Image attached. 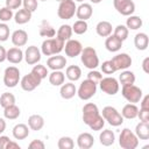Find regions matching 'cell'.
Segmentation results:
<instances>
[{"label": "cell", "mask_w": 149, "mask_h": 149, "mask_svg": "<svg viewBox=\"0 0 149 149\" xmlns=\"http://www.w3.org/2000/svg\"><path fill=\"white\" fill-rule=\"evenodd\" d=\"M83 121L92 130H100L105 126V119L100 115L98 106L93 102H87L83 107Z\"/></svg>", "instance_id": "cell-1"}, {"label": "cell", "mask_w": 149, "mask_h": 149, "mask_svg": "<svg viewBox=\"0 0 149 149\" xmlns=\"http://www.w3.org/2000/svg\"><path fill=\"white\" fill-rule=\"evenodd\" d=\"M65 42L59 40L58 37H51L47 38L43 41L41 45V51L44 56H52V55H58L63 49H64Z\"/></svg>", "instance_id": "cell-2"}, {"label": "cell", "mask_w": 149, "mask_h": 149, "mask_svg": "<svg viewBox=\"0 0 149 149\" xmlns=\"http://www.w3.org/2000/svg\"><path fill=\"white\" fill-rule=\"evenodd\" d=\"M80 59L81 63L90 70H94L98 65H99V58L97 55V51L94 48L92 47H86L83 48L81 52H80Z\"/></svg>", "instance_id": "cell-3"}, {"label": "cell", "mask_w": 149, "mask_h": 149, "mask_svg": "<svg viewBox=\"0 0 149 149\" xmlns=\"http://www.w3.org/2000/svg\"><path fill=\"white\" fill-rule=\"evenodd\" d=\"M119 144L123 149H135L139 146V139L129 128H125L120 134Z\"/></svg>", "instance_id": "cell-4"}, {"label": "cell", "mask_w": 149, "mask_h": 149, "mask_svg": "<svg viewBox=\"0 0 149 149\" xmlns=\"http://www.w3.org/2000/svg\"><path fill=\"white\" fill-rule=\"evenodd\" d=\"M76 9L77 6L73 0H62L57 9V15L62 20H70L76 14Z\"/></svg>", "instance_id": "cell-5"}, {"label": "cell", "mask_w": 149, "mask_h": 149, "mask_svg": "<svg viewBox=\"0 0 149 149\" xmlns=\"http://www.w3.org/2000/svg\"><path fill=\"white\" fill-rule=\"evenodd\" d=\"M102 118L105 119V121L114 127H118L123 122V116L116 111V108L112 106H106L102 108Z\"/></svg>", "instance_id": "cell-6"}, {"label": "cell", "mask_w": 149, "mask_h": 149, "mask_svg": "<svg viewBox=\"0 0 149 149\" xmlns=\"http://www.w3.org/2000/svg\"><path fill=\"white\" fill-rule=\"evenodd\" d=\"M95 92H97V84L90 79H85L79 85L77 94L81 100H88L95 94Z\"/></svg>", "instance_id": "cell-7"}, {"label": "cell", "mask_w": 149, "mask_h": 149, "mask_svg": "<svg viewBox=\"0 0 149 149\" xmlns=\"http://www.w3.org/2000/svg\"><path fill=\"white\" fill-rule=\"evenodd\" d=\"M122 95L123 98L132 104H136L142 99V90L134 84L122 86Z\"/></svg>", "instance_id": "cell-8"}, {"label": "cell", "mask_w": 149, "mask_h": 149, "mask_svg": "<svg viewBox=\"0 0 149 149\" xmlns=\"http://www.w3.org/2000/svg\"><path fill=\"white\" fill-rule=\"evenodd\" d=\"M20 81V70L16 66H8L3 73V84L7 87H15Z\"/></svg>", "instance_id": "cell-9"}, {"label": "cell", "mask_w": 149, "mask_h": 149, "mask_svg": "<svg viewBox=\"0 0 149 149\" xmlns=\"http://www.w3.org/2000/svg\"><path fill=\"white\" fill-rule=\"evenodd\" d=\"M42 81V78L38 77L36 73L34 72H29L28 74H26L24 77H22L21 81H20V85L22 87V90L29 92V91H33L35 90Z\"/></svg>", "instance_id": "cell-10"}, {"label": "cell", "mask_w": 149, "mask_h": 149, "mask_svg": "<svg viewBox=\"0 0 149 149\" xmlns=\"http://www.w3.org/2000/svg\"><path fill=\"white\" fill-rule=\"evenodd\" d=\"M99 85H100L101 91L109 95H114L119 91V83L114 77L101 78V80L99 81Z\"/></svg>", "instance_id": "cell-11"}, {"label": "cell", "mask_w": 149, "mask_h": 149, "mask_svg": "<svg viewBox=\"0 0 149 149\" xmlns=\"http://www.w3.org/2000/svg\"><path fill=\"white\" fill-rule=\"evenodd\" d=\"M114 8L121 15L129 16L135 12V3L132 0H113Z\"/></svg>", "instance_id": "cell-12"}, {"label": "cell", "mask_w": 149, "mask_h": 149, "mask_svg": "<svg viewBox=\"0 0 149 149\" xmlns=\"http://www.w3.org/2000/svg\"><path fill=\"white\" fill-rule=\"evenodd\" d=\"M111 61H112V63H113V65H114L116 71L118 70H126L132 65V57L128 54H125V52L118 54Z\"/></svg>", "instance_id": "cell-13"}, {"label": "cell", "mask_w": 149, "mask_h": 149, "mask_svg": "<svg viewBox=\"0 0 149 149\" xmlns=\"http://www.w3.org/2000/svg\"><path fill=\"white\" fill-rule=\"evenodd\" d=\"M64 50H65V55L73 58L78 55H80L81 50H83V45L79 41L77 40H68L66 43L64 44Z\"/></svg>", "instance_id": "cell-14"}, {"label": "cell", "mask_w": 149, "mask_h": 149, "mask_svg": "<svg viewBox=\"0 0 149 149\" xmlns=\"http://www.w3.org/2000/svg\"><path fill=\"white\" fill-rule=\"evenodd\" d=\"M23 57H24L27 64L34 65V64H37L41 61V51H40V49L37 47L30 45V47H28L26 49Z\"/></svg>", "instance_id": "cell-15"}, {"label": "cell", "mask_w": 149, "mask_h": 149, "mask_svg": "<svg viewBox=\"0 0 149 149\" xmlns=\"http://www.w3.org/2000/svg\"><path fill=\"white\" fill-rule=\"evenodd\" d=\"M47 65L49 69H51L52 71L55 70H62L65 68L66 65V58L64 56L61 55H56V56H51L48 58L47 61Z\"/></svg>", "instance_id": "cell-16"}, {"label": "cell", "mask_w": 149, "mask_h": 149, "mask_svg": "<svg viewBox=\"0 0 149 149\" xmlns=\"http://www.w3.org/2000/svg\"><path fill=\"white\" fill-rule=\"evenodd\" d=\"M28 41V34L23 29H17L12 34V43L15 47H23Z\"/></svg>", "instance_id": "cell-17"}, {"label": "cell", "mask_w": 149, "mask_h": 149, "mask_svg": "<svg viewBox=\"0 0 149 149\" xmlns=\"http://www.w3.org/2000/svg\"><path fill=\"white\" fill-rule=\"evenodd\" d=\"M105 47H106V49L108 50V51H111V52H116V51H119L120 49H121V47H122V41L120 40V38H118L115 35H109V36H107V38H106V41H105Z\"/></svg>", "instance_id": "cell-18"}, {"label": "cell", "mask_w": 149, "mask_h": 149, "mask_svg": "<svg viewBox=\"0 0 149 149\" xmlns=\"http://www.w3.org/2000/svg\"><path fill=\"white\" fill-rule=\"evenodd\" d=\"M6 59L13 64H19L22 59H23V52L19 47H14L10 48L9 50H7V55H6Z\"/></svg>", "instance_id": "cell-19"}, {"label": "cell", "mask_w": 149, "mask_h": 149, "mask_svg": "<svg viewBox=\"0 0 149 149\" xmlns=\"http://www.w3.org/2000/svg\"><path fill=\"white\" fill-rule=\"evenodd\" d=\"M94 143V139L90 133H81L77 137V144L80 149H90Z\"/></svg>", "instance_id": "cell-20"}, {"label": "cell", "mask_w": 149, "mask_h": 149, "mask_svg": "<svg viewBox=\"0 0 149 149\" xmlns=\"http://www.w3.org/2000/svg\"><path fill=\"white\" fill-rule=\"evenodd\" d=\"M92 13H93V9H92V6L90 3H81L79 7H77L76 9V15L79 20H84L86 21L87 19H90L92 16Z\"/></svg>", "instance_id": "cell-21"}, {"label": "cell", "mask_w": 149, "mask_h": 149, "mask_svg": "<svg viewBox=\"0 0 149 149\" xmlns=\"http://www.w3.org/2000/svg\"><path fill=\"white\" fill-rule=\"evenodd\" d=\"M59 93L63 99H71L74 97V94H77V88L73 83H71V81L65 83V84H62Z\"/></svg>", "instance_id": "cell-22"}, {"label": "cell", "mask_w": 149, "mask_h": 149, "mask_svg": "<svg viewBox=\"0 0 149 149\" xmlns=\"http://www.w3.org/2000/svg\"><path fill=\"white\" fill-rule=\"evenodd\" d=\"M137 113H139V108L135 104H127L123 106L122 111H121V115L125 118V119H128V120H132V119H135L137 116Z\"/></svg>", "instance_id": "cell-23"}, {"label": "cell", "mask_w": 149, "mask_h": 149, "mask_svg": "<svg viewBox=\"0 0 149 149\" xmlns=\"http://www.w3.org/2000/svg\"><path fill=\"white\" fill-rule=\"evenodd\" d=\"M29 135V128L24 123H17L13 128V136L16 140H24Z\"/></svg>", "instance_id": "cell-24"}, {"label": "cell", "mask_w": 149, "mask_h": 149, "mask_svg": "<svg viewBox=\"0 0 149 149\" xmlns=\"http://www.w3.org/2000/svg\"><path fill=\"white\" fill-rule=\"evenodd\" d=\"M112 24H111V22H108V21H100V22H98V24H97V27H95V31H97V34L99 35V36H101V37H107V36H109L111 34H112Z\"/></svg>", "instance_id": "cell-25"}, {"label": "cell", "mask_w": 149, "mask_h": 149, "mask_svg": "<svg viewBox=\"0 0 149 149\" xmlns=\"http://www.w3.org/2000/svg\"><path fill=\"white\" fill-rule=\"evenodd\" d=\"M135 135L140 140L149 139V123L148 122H139L135 127Z\"/></svg>", "instance_id": "cell-26"}, {"label": "cell", "mask_w": 149, "mask_h": 149, "mask_svg": "<svg viewBox=\"0 0 149 149\" xmlns=\"http://www.w3.org/2000/svg\"><path fill=\"white\" fill-rule=\"evenodd\" d=\"M28 126L31 130H40L44 126V119L38 114H33L28 119Z\"/></svg>", "instance_id": "cell-27"}, {"label": "cell", "mask_w": 149, "mask_h": 149, "mask_svg": "<svg viewBox=\"0 0 149 149\" xmlns=\"http://www.w3.org/2000/svg\"><path fill=\"white\" fill-rule=\"evenodd\" d=\"M31 14H33V13L29 12L28 9H24V8L19 9V10L15 13V15H14L15 22H16L17 24H24V23H27V22L30 21Z\"/></svg>", "instance_id": "cell-28"}, {"label": "cell", "mask_w": 149, "mask_h": 149, "mask_svg": "<svg viewBox=\"0 0 149 149\" xmlns=\"http://www.w3.org/2000/svg\"><path fill=\"white\" fill-rule=\"evenodd\" d=\"M99 140H100V143L105 147H108V146H112L115 141V135L112 130L109 129H105L100 133L99 135Z\"/></svg>", "instance_id": "cell-29"}, {"label": "cell", "mask_w": 149, "mask_h": 149, "mask_svg": "<svg viewBox=\"0 0 149 149\" xmlns=\"http://www.w3.org/2000/svg\"><path fill=\"white\" fill-rule=\"evenodd\" d=\"M149 38L146 33H139L134 37V44L139 50H146L148 48Z\"/></svg>", "instance_id": "cell-30"}, {"label": "cell", "mask_w": 149, "mask_h": 149, "mask_svg": "<svg viewBox=\"0 0 149 149\" xmlns=\"http://www.w3.org/2000/svg\"><path fill=\"white\" fill-rule=\"evenodd\" d=\"M64 80H65V74L61 70H55L49 74V81L54 86H61L62 84H64Z\"/></svg>", "instance_id": "cell-31"}, {"label": "cell", "mask_w": 149, "mask_h": 149, "mask_svg": "<svg viewBox=\"0 0 149 149\" xmlns=\"http://www.w3.org/2000/svg\"><path fill=\"white\" fill-rule=\"evenodd\" d=\"M20 108L14 104V105H9L7 107L3 108V115L6 119H9V120H15L20 116Z\"/></svg>", "instance_id": "cell-32"}, {"label": "cell", "mask_w": 149, "mask_h": 149, "mask_svg": "<svg viewBox=\"0 0 149 149\" xmlns=\"http://www.w3.org/2000/svg\"><path fill=\"white\" fill-rule=\"evenodd\" d=\"M65 74H66V77H68L71 81H76V80H78V79L80 78V76H81V70H80V68L77 66V65H70V66L66 68Z\"/></svg>", "instance_id": "cell-33"}, {"label": "cell", "mask_w": 149, "mask_h": 149, "mask_svg": "<svg viewBox=\"0 0 149 149\" xmlns=\"http://www.w3.org/2000/svg\"><path fill=\"white\" fill-rule=\"evenodd\" d=\"M71 35H72V27L69 26V24H62L57 31V37L62 41H68L71 38Z\"/></svg>", "instance_id": "cell-34"}, {"label": "cell", "mask_w": 149, "mask_h": 149, "mask_svg": "<svg viewBox=\"0 0 149 149\" xmlns=\"http://www.w3.org/2000/svg\"><path fill=\"white\" fill-rule=\"evenodd\" d=\"M119 80H120V83H121L122 86H125V85H132V84L135 83V74L132 71L125 70L119 76Z\"/></svg>", "instance_id": "cell-35"}, {"label": "cell", "mask_w": 149, "mask_h": 149, "mask_svg": "<svg viewBox=\"0 0 149 149\" xmlns=\"http://www.w3.org/2000/svg\"><path fill=\"white\" fill-rule=\"evenodd\" d=\"M142 19L140 16H136V15H129L127 21H126V27L128 29H132V30H136L139 28L142 27Z\"/></svg>", "instance_id": "cell-36"}, {"label": "cell", "mask_w": 149, "mask_h": 149, "mask_svg": "<svg viewBox=\"0 0 149 149\" xmlns=\"http://www.w3.org/2000/svg\"><path fill=\"white\" fill-rule=\"evenodd\" d=\"M55 34H56V30L54 29V27L50 26L49 22L43 21L42 24L40 26V35L43 36V37H49V38H51V37L55 36Z\"/></svg>", "instance_id": "cell-37"}, {"label": "cell", "mask_w": 149, "mask_h": 149, "mask_svg": "<svg viewBox=\"0 0 149 149\" xmlns=\"http://www.w3.org/2000/svg\"><path fill=\"white\" fill-rule=\"evenodd\" d=\"M87 28H88V24L86 21L84 20H78L73 23L72 26V31H74V34L77 35H83L87 31Z\"/></svg>", "instance_id": "cell-38"}, {"label": "cell", "mask_w": 149, "mask_h": 149, "mask_svg": "<svg viewBox=\"0 0 149 149\" xmlns=\"http://www.w3.org/2000/svg\"><path fill=\"white\" fill-rule=\"evenodd\" d=\"M15 104V97L13 93H9V92H5L1 94L0 97V106L1 107H7L9 105H14Z\"/></svg>", "instance_id": "cell-39"}, {"label": "cell", "mask_w": 149, "mask_h": 149, "mask_svg": "<svg viewBox=\"0 0 149 149\" xmlns=\"http://www.w3.org/2000/svg\"><path fill=\"white\" fill-rule=\"evenodd\" d=\"M128 33H129V29L126 27V26H123V24H119V26H116L115 27V29H114V34L113 35H115L118 38H120L122 42L128 37Z\"/></svg>", "instance_id": "cell-40"}, {"label": "cell", "mask_w": 149, "mask_h": 149, "mask_svg": "<svg viewBox=\"0 0 149 149\" xmlns=\"http://www.w3.org/2000/svg\"><path fill=\"white\" fill-rule=\"evenodd\" d=\"M58 148L59 149H72L74 147V142L71 137L69 136H63L58 140V143H57Z\"/></svg>", "instance_id": "cell-41"}, {"label": "cell", "mask_w": 149, "mask_h": 149, "mask_svg": "<svg viewBox=\"0 0 149 149\" xmlns=\"http://www.w3.org/2000/svg\"><path fill=\"white\" fill-rule=\"evenodd\" d=\"M13 16H14L13 10L9 9L8 7L0 8V21H2V22H7V21L12 20Z\"/></svg>", "instance_id": "cell-42"}, {"label": "cell", "mask_w": 149, "mask_h": 149, "mask_svg": "<svg viewBox=\"0 0 149 149\" xmlns=\"http://www.w3.org/2000/svg\"><path fill=\"white\" fill-rule=\"evenodd\" d=\"M31 72H34V73H36L38 77H41L42 79L43 78H45L49 73H48V69L44 66V65H42V64H37V65H34V68H33V70H31Z\"/></svg>", "instance_id": "cell-43"}, {"label": "cell", "mask_w": 149, "mask_h": 149, "mask_svg": "<svg viewBox=\"0 0 149 149\" xmlns=\"http://www.w3.org/2000/svg\"><path fill=\"white\" fill-rule=\"evenodd\" d=\"M101 71H102L104 73H106V74H112V73H114L116 70H115V68H114L112 61H105V62L101 64Z\"/></svg>", "instance_id": "cell-44"}, {"label": "cell", "mask_w": 149, "mask_h": 149, "mask_svg": "<svg viewBox=\"0 0 149 149\" xmlns=\"http://www.w3.org/2000/svg\"><path fill=\"white\" fill-rule=\"evenodd\" d=\"M8 37H9V27L5 22H2L0 23V41L5 42L8 40Z\"/></svg>", "instance_id": "cell-45"}, {"label": "cell", "mask_w": 149, "mask_h": 149, "mask_svg": "<svg viewBox=\"0 0 149 149\" xmlns=\"http://www.w3.org/2000/svg\"><path fill=\"white\" fill-rule=\"evenodd\" d=\"M22 5L24 9H28L31 13L37 9V0H22Z\"/></svg>", "instance_id": "cell-46"}, {"label": "cell", "mask_w": 149, "mask_h": 149, "mask_svg": "<svg viewBox=\"0 0 149 149\" xmlns=\"http://www.w3.org/2000/svg\"><path fill=\"white\" fill-rule=\"evenodd\" d=\"M102 78V74L99 72V71H95V70H91L88 73H87V79L94 81L95 84H98Z\"/></svg>", "instance_id": "cell-47"}, {"label": "cell", "mask_w": 149, "mask_h": 149, "mask_svg": "<svg viewBox=\"0 0 149 149\" xmlns=\"http://www.w3.org/2000/svg\"><path fill=\"white\" fill-rule=\"evenodd\" d=\"M137 116L140 118V121L142 122H149V109H144V108H140Z\"/></svg>", "instance_id": "cell-48"}, {"label": "cell", "mask_w": 149, "mask_h": 149, "mask_svg": "<svg viewBox=\"0 0 149 149\" xmlns=\"http://www.w3.org/2000/svg\"><path fill=\"white\" fill-rule=\"evenodd\" d=\"M22 5V0H6V7L9 9H16Z\"/></svg>", "instance_id": "cell-49"}, {"label": "cell", "mask_w": 149, "mask_h": 149, "mask_svg": "<svg viewBox=\"0 0 149 149\" xmlns=\"http://www.w3.org/2000/svg\"><path fill=\"white\" fill-rule=\"evenodd\" d=\"M30 149H44V143H43V141H41V140H33L30 143H29V146H28Z\"/></svg>", "instance_id": "cell-50"}, {"label": "cell", "mask_w": 149, "mask_h": 149, "mask_svg": "<svg viewBox=\"0 0 149 149\" xmlns=\"http://www.w3.org/2000/svg\"><path fill=\"white\" fill-rule=\"evenodd\" d=\"M9 141L10 140H9L8 136H5V135L0 136V149H6V147H7V144H8Z\"/></svg>", "instance_id": "cell-51"}, {"label": "cell", "mask_w": 149, "mask_h": 149, "mask_svg": "<svg viewBox=\"0 0 149 149\" xmlns=\"http://www.w3.org/2000/svg\"><path fill=\"white\" fill-rule=\"evenodd\" d=\"M141 108H144V109H149V95H144V98L142 99L141 101Z\"/></svg>", "instance_id": "cell-52"}, {"label": "cell", "mask_w": 149, "mask_h": 149, "mask_svg": "<svg viewBox=\"0 0 149 149\" xmlns=\"http://www.w3.org/2000/svg\"><path fill=\"white\" fill-rule=\"evenodd\" d=\"M148 63H149V57H146L142 62V69L146 73H149V68H148Z\"/></svg>", "instance_id": "cell-53"}, {"label": "cell", "mask_w": 149, "mask_h": 149, "mask_svg": "<svg viewBox=\"0 0 149 149\" xmlns=\"http://www.w3.org/2000/svg\"><path fill=\"white\" fill-rule=\"evenodd\" d=\"M6 55H7L6 49H5L2 45H0V63H2V62L6 59Z\"/></svg>", "instance_id": "cell-54"}, {"label": "cell", "mask_w": 149, "mask_h": 149, "mask_svg": "<svg viewBox=\"0 0 149 149\" xmlns=\"http://www.w3.org/2000/svg\"><path fill=\"white\" fill-rule=\"evenodd\" d=\"M6 149H20V146L14 141H9L7 147H6Z\"/></svg>", "instance_id": "cell-55"}, {"label": "cell", "mask_w": 149, "mask_h": 149, "mask_svg": "<svg viewBox=\"0 0 149 149\" xmlns=\"http://www.w3.org/2000/svg\"><path fill=\"white\" fill-rule=\"evenodd\" d=\"M5 129H6V121L2 118H0V134L3 133Z\"/></svg>", "instance_id": "cell-56"}, {"label": "cell", "mask_w": 149, "mask_h": 149, "mask_svg": "<svg viewBox=\"0 0 149 149\" xmlns=\"http://www.w3.org/2000/svg\"><path fill=\"white\" fill-rule=\"evenodd\" d=\"M92 3H99V2H101V0H90Z\"/></svg>", "instance_id": "cell-57"}, {"label": "cell", "mask_w": 149, "mask_h": 149, "mask_svg": "<svg viewBox=\"0 0 149 149\" xmlns=\"http://www.w3.org/2000/svg\"><path fill=\"white\" fill-rule=\"evenodd\" d=\"M76 1H78V2H83V1H85V0H76Z\"/></svg>", "instance_id": "cell-58"}, {"label": "cell", "mask_w": 149, "mask_h": 149, "mask_svg": "<svg viewBox=\"0 0 149 149\" xmlns=\"http://www.w3.org/2000/svg\"><path fill=\"white\" fill-rule=\"evenodd\" d=\"M56 1H59V2H61V1H62V0H56Z\"/></svg>", "instance_id": "cell-59"}, {"label": "cell", "mask_w": 149, "mask_h": 149, "mask_svg": "<svg viewBox=\"0 0 149 149\" xmlns=\"http://www.w3.org/2000/svg\"><path fill=\"white\" fill-rule=\"evenodd\" d=\"M41 1H47V0H41Z\"/></svg>", "instance_id": "cell-60"}]
</instances>
